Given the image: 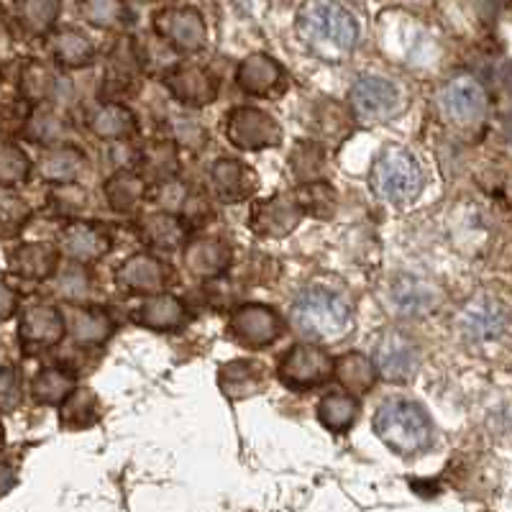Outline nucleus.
Wrapping results in <instances>:
<instances>
[{"mask_svg": "<svg viewBox=\"0 0 512 512\" xmlns=\"http://www.w3.org/2000/svg\"><path fill=\"white\" fill-rule=\"evenodd\" d=\"M292 326L313 341H341L354 328V308L338 292L308 287L292 303Z\"/></svg>", "mask_w": 512, "mask_h": 512, "instance_id": "nucleus-1", "label": "nucleus"}, {"mask_svg": "<svg viewBox=\"0 0 512 512\" xmlns=\"http://www.w3.org/2000/svg\"><path fill=\"white\" fill-rule=\"evenodd\" d=\"M374 433L387 448L402 456H418L433 446V423L423 405L413 400L382 402L372 420Z\"/></svg>", "mask_w": 512, "mask_h": 512, "instance_id": "nucleus-2", "label": "nucleus"}, {"mask_svg": "<svg viewBox=\"0 0 512 512\" xmlns=\"http://www.w3.org/2000/svg\"><path fill=\"white\" fill-rule=\"evenodd\" d=\"M297 31L315 49L349 54L359 39L354 13L336 0H308L297 13Z\"/></svg>", "mask_w": 512, "mask_h": 512, "instance_id": "nucleus-3", "label": "nucleus"}, {"mask_svg": "<svg viewBox=\"0 0 512 512\" xmlns=\"http://www.w3.org/2000/svg\"><path fill=\"white\" fill-rule=\"evenodd\" d=\"M423 169L405 146H384L369 172L374 195L387 203H410L423 190Z\"/></svg>", "mask_w": 512, "mask_h": 512, "instance_id": "nucleus-4", "label": "nucleus"}, {"mask_svg": "<svg viewBox=\"0 0 512 512\" xmlns=\"http://www.w3.org/2000/svg\"><path fill=\"white\" fill-rule=\"evenodd\" d=\"M226 139L241 152H264L282 141V128L272 113L239 105L226 116Z\"/></svg>", "mask_w": 512, "mask_h": 512, "instance_id": "nucleus-5", "label": "nucleus"}, {"mask_svg": "<svg viewBox=\"0 0 512 512\" xmlns=\"http://www.w3.org/2000/svg\"><path fill=\"white\" fill-rule=\"evenodd\" d=\"M277 377L290 390H313L333 377V359L326 349L315 344H295L282 354Z\"/></svg>", "mask_w": 512, "mask_h": 512, "instance_id": "nucleus-6", "label": "nucleus"}, {"mask_svg": "<svg viewBox=\"0 0 512 512\" xmlns=\"http://www.w3.org/2000/svg\"><path fill=\"white\" fill-rule=\"evenodd\" d=\"M285 333V320L274 308L262 303H246L236 308L228 320V336L244 349H267Z\"/></svg>", "mask_w": 512, "mask_h": 512, "instance_id": "nucleus-7", "label": "nucleus"}, {"mask_svg": "<svg viewBox=\"0 0 512 512\" xmlns=\"http://www.w3.org/2000/svg\"><path fill=\"white\" fill-rule=\"evenodd\" d=\"M172 282H175L172 267L149 251L128 256L126 262L116 269V287L126 295H162Z\"/></svg>", "mask_w": 512, "mask_h": 512, "instance_id": "nucleus-8", "label": "nucleus"}, {"mask_svg": "<svg viewBox=\"0 0 512 512\" xmlns=\"http://www.w3.org/2000/svg\"><path fill=\"white\" fill-rule=\"evenodd\" d=\"M154 31L180 54H198L208 44L205 18L195 8H164L154 16Z\"/></svg>", "mask_w": 512, "mask_h": 512, "instance_id": "nucleus-9", "label": "nucleus"}, {"mask_svg": "<svg viewBox=\"0 0 512 512\" xmlns=\"http://www.w3.org/2000/svg\"><path fill=\"white\" fill-rule=\"evenodd\" d=\"M374 367L387 382L405 384L418 372V346L402 331H384L374 344Z\"/></svg>", "mask_w": 512, "mask_h": 512, "instance_id": "nucleus-10", "label": "nucleus"}, {"mask_svg": "<svg viewBox=\"0 0 512 512\" xmlns=\"http://www.w3.org/2000/svg\"><path fill=\"white\" fill-rule=\"evenodd\" d=\"M300 221H303V210H300L292 192L256 200L249 213V228L262 239H282V236L295 231Z\"/></svg>", "mask_w": 512, "mask_h": 512, "instance_id": "nucleus-11", "label": "nucleus"}, {"mask_svg": "<svg viewBox=\"0 0 512 512\" xmlns=\"http://www.w3.org/2000/svg\"><path fill=\"white\" fill-rule=\"evenodd\" d=\"M164 88L185 108H205L218 98V82L200 64H175L164 75Z\"/></svg>", "mask_w": 512, "mask_h": 512, "instance_id": "nucleus-12", "label": "nucleus"}, {"mask_svg": "<svg viewBox=\"0 0 512 512\" xmlns=\"http://www.w3.org/2000/svg\"><path fill=\"white\" fill-rule=\"evenodd\" d=\"M67 333V323H64V315L59 313L54 305L39 303L26 308V313L21 315V326H18V338H21V346L29 351L39 349H52Z\"/></svg>", "mask_w": 512, "mask_h": 512, "instance_id": "nucleus-13", "label": "nucleus"}, {"mask_svg": "<svg viewBox=\"0 0 512 512\" xmlns=\"http://www.w3.org/2000/svg\"><path fill=\"white\" fill-rule=\"evenodd\" d=\"M185 267L198 280H216L233 264V249L221 236H195L185 244Z\"/></svg>", "mask_w": 512, "mask_h": 512, "instance_id": "nucleus-14", "label": "nucleus"}, {"mask_svg": "<svg viewBox=\"0 0 512 512\" xmlns=\"http://www.w3.org/2000/svg\"><path fill=\"white\" fill-rule=\"evenodd\" d=\"M59 246L77 264H95L111 251V233L88 221H75L59 233Z\"/></svg>", "mask_w": 512, "mask_h": 512, "instance_id": "nucleus-15", "label": "nucleus"}, {"mask_svg": "<svg viewBox=\"0 0 512 512\" xmlns=\"http://www.w3.org/2000/svg\"><path fill=\"white\" fill-rule=\"evenodd\" d=\"M351 108L359 118L367 121H379L395 113L397 108V90L390 80L374 75H364L354 82L351 88Z\"/></svg>", "mask_w": 512, "mask_h": 512, "instance_id": "nucleus-16", "label": "nucleus"}, {"mask_svg": "<svg viewBox=\"0 0 512 512\" xmlns=\"http://www.w3.org/2000/svg\"><path fill=\"white\" fill-rule=\"evenodd\" d=\"M210 190L223 203H241L256 192V175L241 159L221 157L210 167Z\"/></svg>", "mask_w": 512, "mask_h": 512, "instance_id": "nucleus-17", "label": "nucleus"}, {"mask_svg": "<svg viewBox=\"0 0 512 512\" xmlns=\"http://www.w3.org/2000/svg\"><path fill=\"white\" fill-rule=\"evenodd\" d=\"M269 369L262 361L233 359L218 369V387L228 400H246L267 387Z\"/></svg>", "mask_w": 512, "mask_h": 512, "instance_id": "nucleus-18", "label": "nucleus"}, {"mask_svg": "<svg viewBox=\"0 0 512 512\" xmlns=\"http://www.w3.org/2000/svg\"><path fill=\"white\" fill-rule=\"evenodd\" d=\"M136 231H139V239L144 241L149 249L164 251V254H172L177 249H185L187 244V223L182 221V216L177 213H169V210H157V213H149V216L141 218L136 223Z\"/></svg>", "mask_w": 512, "mask_h": 512, "instance_id": "nucleus-19", "label": "nucleus"}, {"mask_svg": "<svg viewBox=\"0 0 512 512\" xmlns=\"http://www.w3.org/2000/svg\"><path fill=\"white\" fill-rule=\"evenodd\" d=\"M134 320L146 331L172 333L180 331L187 323V308L177 295L162 292V295L146 297L144 303L134 310Z\"/></svg>", "mask_w": 512, "mask_h": 512, "instance_id": "nucleus-20", "label": "nucleus"}, {"mask_svg": "<svg viewBox=\"0 0 512 512\" xmlns=\"http://www.w3.org/2000/svg\"><path fill=\"white\" fill-rule=\"evenodd\" d=\"M59 267V254L49 244H21L8 254V269L21 280H49Z\"/></svg>", "mask_w": 512, "mask_h": 512, "instance_id": "nucleus-21", "label": "nucleus"}, {"mask_svg": "<svg viewBox=\"0 0 512 512\" xmlns=\"http://www.w3.org/2000/svg\"><path fill=\"white\" fill-rule=\"evenodd\" d=\"M377 377L379 372L374 367V359L367 354H361V351H346V354L333 359V379L349 395H369L374 390V384H377Z\"/></svg>", "mask_w": 512, "mask_h": 512, "instance_id": "nucleus-22", "label": "nucleus"}, {"mask_svg": "<svg viewBox=\"0 0 512 512\" xmlns=\"http://www.w3.org/2000/svg\"><path fill=\"white\" fill-rule=\"evenodd\" d=\"M88 169V157L77 146H49L39 157V175L52 185H75Z\"/></svg>", "mask_w": 512, "mask_h": 512, "instance_id": "nucleus-23", "label": "nucleus"}, {"mask_svg": "<svg viewBox=\"0 0 512 512\" xmlns=\"http://www.w3.org/2000/svg\"><path fill=\"white\" fill-rule=\"evenodd\" d=\"M105 203L113 213H121V216H128L134 213L146 198V180L141 177V172H134V169H116L103 185Z\"/></svg>", "mask_w": 512, "mask_h": 512, "instance_id": "nucleus-24", "label": "nucleus"}, {"mask_svg": "<svg viewBox=\"0 0 512 512\" xmlns=\"http://www.w3.org/2000/svg\"><path fill=\"white\" fill-rule=\"evenodd\" d=\"M285 77V70L269 54H251L236 70V85L249 95H269Z\"/></svg>", "mask_w": 512, "mask_h": 512, "instance_id": "nucleus-25", "label": "nucleus"}, {"mask_svg": "<svg viewBox=\"0 0 512 512\" xmlns=\"http://www.w3.org/2000/svg\"><path fill=\"white\" fill-rule=\"evenodd\" d=\"M64 323L72 341L80 346H100L113 336L111 315L100 308H70Z\"/></svg>", "mask_w": 512, "mask_h": 512, "instance_id": "nucleus-26", "label": "nucleus"}, {"mask_svg": "<svg viewBox=\"0 0 512 512\" xmlns=\"http://www.w3.org/2000/svg\"><path fill=\"white\" fill-rule=\"evenodd\" d=\"M88 128L100 141H123L136 134V118L126 105L103 103L90 113Z\"/></svg>", "mask_w": 512, "mask_h": 512, "instance_id": "nucleus-27", "label": "nucleus"}, {"mask_svg": "<svg viewBox=\"0 0 512 512\" xmlns=\"http://www.w3.org/2000/svg\"><path fill=\"white\" fill-rule=\"evenodd\" d=\"M139 169L146 182H169L180 172V152L169 139L149 141L139 152Z\"/></svg>", "mask_w": 512, "mask_h": 512, "instance_id": "nucleus-28", "label": "nucleus"}, {"mask_svg": "<svg viewBox=\"0 0 512 512\" xmlns=\"http://www.w3.org/2000/svg\"><path fill=\"white\" fill-rule=\"evenodd\" d=\"M52 54L57 64L67 70H82V67L93 64L95 47L80 29H59L52 36Z\"/></svg>", "mask_w": 512, "mask_h": 512, "instance_id": "nucleus-29", "label": "nucleus"}, {"mask_svg": "<svg viewBox=\"0 0 512 512\" xmlns=\"http://www.w3.org/2000/svg\"><path fill=\"white\" fill-rule=\"evenodd\" d=\"M359 418V402L349 392H328L318 402V420L331 433H346Z\"/></svg>", "mask_w": 512, "mask_h": 512, "instance_id": "nucleus-30", "label": "nucleus"}, {"mask_svg": "<svg viewBox=\"0 0 512 512\" xmlns=\"http://www.w3.org/2000/svg\"><path fill=\"white\" fill-rule=\"evenodd\" d=\"M75 390V374L57 367L41 369L34 377V382H31V395H34V400L41 402V405H62Z\"/></svg>", "mask_w": 512, "mask_h": 512, "instance_id": "nucleus-31", "label": "nucleus"}, {"mask_svg": "<svg viewBox=\"0 0 512 512\" xmlns=\"http://www.w3.org/2000/svg\"><path fill=\"white\" fill-rule=\"evenodd\" d=\"M390 297L392 305L400 310V315H423L433 303V292L423 285V280L408 277V274L392 280Z\"/></svg>", "mask_w": 512, "mask_h": 512, "instance_id": "nucleus-32", "label": "nucleus"}, {"mask_svg": "<svg viewBox=\"0 0 512 512\" xmlns=\"http://www.w3.org/2000/svg\"><path fill=\"white\" fill-rule=\"evenodd\" d=\"M98 418L100 400L93 390H75L59 405V420H62L64 428H72V431L90 428L93 423H98Z\"/></svg>", "mask_w": 512, "mask_h": 512, "instance_id": "nucleus-33", "label": "nucleus"}, {"mask_svg": "<svg viewBox=\"0 0 512 512\" xmlns=\"http://www.w3.org/2000/svg\"><path fill=\"white\" fill-rule=\"evenodd\" d=\"M443 108L454 121H469L482 108V90L469 80H456L443 90Z\"/></svg>", "mask_w": 512, "mask_h": 512, "instance_id": "nucleus-34", "label": "nucleus"}, {"mask_svg": "<svg viewBox=\"0 0 512 512\" xmlns=\"http://www.w3.org/2000/svg\"><path fill=\"white\" fill-rule=\"evenodd\" d=\"M295 200L303 210V216H313V218H331L333 210H336V192L328 182L315 180V182H303V185L295 187Z\"/></svg>", "mask_w": 512, "mask_h": 512, "instance_id": "nucleus-35", "label": "nucleus"}, {"mask_svg": "<svg viewBox=\"0 0 512 512\" xmlns=\"http://www.w3.org/2000/svg\"><path fill=\"white\" fill-rule=\"evenodd\" d=\"M18 90H21L24 100L39 105L54 95V90H57V77H54V72L49 70L47 64L29 62L21 67V75H18Z\"/></svg>", "mask_w": 512, "mask_h": 512, "instance_id": "nucleus-36", "label": "nucleus"}, {"mask_svg": "<svg viewBox=\"0 0 512 512\" xmlns=\"http://www.w3.org/2000/svg\"><path fill=\"white\" fill-rule=\"evenodd\" d=\"M80 13L95 29H121L128 21L126 0H80Z\"/></svg>", "mask_w": 512, "mask_h": 512, "instance_id": "nucleus-37", "label": "nucleus"}, {"mask_svg": "<svg viewBox=\"0 0 512 512\" xmlns=\"http://www.w3.org/2000/svg\"><path fill=\"white\" fill-rule=\"evenodd\" d=\"M59 13H62V0H21V8H18V18L31 34L52 31Z\"/></svg>", "mask_w": 512, "mask_h": 512, "instance_id": "nucleus-38", "label": "nucleus"}, {"mask_svg": "<svg viewBox=\"0 0 512 512\" xmlns=\"http://www.w3.org/2000/svg\"><path fill=\"white\" fill-rule=\"evenodd\" d=\"M326 164V152L323 146L315 141H297L295 149L290 154V169L295 172L297 182H315L320 175V169Z\"/></svg>", "mask_w": 512, "mask_h": 512, "instance_id": "nucleus-39", "label": "nucleus"}, {"mask_svg": "<svg viewBox=\"0 0 512 512\" xmlns=\"http://www.w3.org/2000/svg\"><path fill=\"white\" fill-rule=\"evenodd\" d=\"M31 175V159L13 144L0 146V187L24 185Z\"/></svg>", "mask_w": 512, "mask_h": 512, "instance_id": "nucleus-40", "label": "nucleus"}, {"mask_svg": "<svg viewBox=\"0 0 512 512\" xmlns=\"http://www.w3.org/2000/svg\"><path fill=\"white\" fill-rule=\"evenodd\" d=\"M31 210L16 195H0V236H16L29 223Z\"/></svg>", "mask_w": 512, "mask_h": 512, "instance_id": "nucleus-41", "label": "nucleus"}, {"mask_svg": "<svg viewBox=\"0 0 512 512\" xmlns=\"http://www.w3.org/2000/svg\"><path fill=\"white\" fill-rule=\"evenodd\" d=\"M24 134L29 136L31 141L44 144L49 149V146L57 144L59 136H62V123H59V118L54 116L52 111H36L29 116Z\"/></svg>", "mask_w": 512, "mask_h": 512, "instance_id": "nucleus-42", "label": "nucleus"}, {"mask_svg": "<svg viewBox=\"0 0 512 512\" xmlns=\"http://www.w3.org/2000/svg\"><path fill=\"white\" fill-rule=\"evenodd\" d=\"M21 397H24V387L16 369H0V415L13 413L21 405Z\"/></svg>", "mask_w": 512, "mask_h": 512, "instance_id": "nucleus-43", "label": "nucleus"}, {"mask_svg": "<svg viewBox=\"0 0 512 512\" xmlns=\"http://www.w3.org/2000/svg\"><path fill=\"white\" fill-rule=\"evenodd\" d=\"M182 221L187 223V228H200L208 221H213V208H210L208 198H205V195H190V198L185 200Z\"/></svg>", "mask_w": 512, "mask_h": 512, "instance_id": "nucleus-44", "label": "nucleus"}, {"mask_svg": "<svg viewBox=\"0 0 512 512\" xmlns=\"http://www.w3.org/2000/svg\"><path fill=\"white\" fill-rule=\"evenodd\" d=\"M208 141V134H205V128L200 123H190V121H177L175 123V144L190 146L195 152H200Z\"/></svg>", "mask_w": 512, "mask_h": 512, "instance_id": "nucleus-45", "label": "nucleus"}, {"mask_svg": "<svg viewBox=\"0 0 512 512\" xmlns=\"http://www.w3.org/2000/svg\"><path fill=\"white\" fill-rule=\"evenodd\" d=\"M54 205H57L62 213H77V210L85 208V203H88V198H85V192L77 190V187L72 185H64L59 187L57 192H54Z\"/></svg>", "mask_w": 512, "mask_h": 512, "instance_id": "nucleus-46", "label": "nucleus"}, {"mask_svg": "<svg viewBox=\"0 0 512 512\" xmlns=\"http://www.w3.org/2000/svg\"><path fill=\"white\" fill-rule=\"evenodd\" d=\"M18 310V295L13 287H8L6 282L0 280V320L11 318Z\"/></svg>", "mask_w": 512, "mask_h": 512, "instance_id": "nucleus-47", "label": "nucleus"}, {"mask_svg": "<svg viewBox=\"0 0 512 512\" xmlns=\"http://www.w3.org/2000/svg\"><path fill=\"white\" fill-rule=\"evenodd\" d=\"M11 484H13V472L11 469H6V466H0V492H6Z\"/></svg>", "mask_w": 512, "mask_h": 512, "instance_id": "nucleus-48", "label": "nucleus"}, {"mask_svg": "<svg viewBox=\"0 0 512 512\" xmlns=\"http://www.w3.org/2000/svg\"><path fill=\"white\" fill-rule=\"evenodd\" d=\"M139 3H146V0H139Z\"/></svg>", "mask_w": 512, "mask_h": 512, "instance_id": "nucleus-49", "label": "nucleus"}]
</instances>
